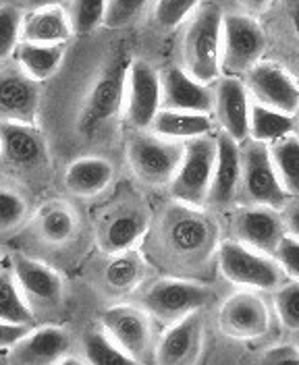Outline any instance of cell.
Masks as SVG:
<instances>
[{"label": "cell", "instance_id": "obj_1", "mask_svg": "<svg viewBox=\"0 0 299 365\" xmlns=\"http://www.w3.org/2000/svg\"><path fill=\"white\" fill-rule=\"evenodd\" d=\"M148 232H152V257L177 272H193L216 262L218 227L204 207L173 200Z\"/></svg>", "mask_w": 299, "mask_h": 365}, {"label": "cell", "instance_id": "obj_2", "mask_svg": "<svg viewBox=\"0 0 299 365\" xmlns=\"http://www.w3.org/2000/svg\"><path fill=\"white\" fill-rule=\"evenodd\" d=\"M212 299L214 289L206 282L183 276H162L141 291L139 305L154 322L171 326L189 314L202 312Z\"/></svg>", "mask_w": 299, "mask_h": 365}, {"label": "cell", "instance_id": "obj_3", "mask_svg": "<svg viewBox=\"0 0 299 365\" xmlns=\"http://www.w3.org/2000/svg\"><path fill=\"white\" fill-rule=\"evenodd\" d=\"M216 266L230 284L239 289L275 293L278 287L289 280L275 255L248 247L233 237L218 243Z\"/></svg>", "mask_w": 299, "mask_h": 365}, {"label": "cell", "instance_id": "obj_4", "mask_svg": "<svg viewBox=\"0 0 299 365\" xmlns=\"http://www.w3.org/2000/svg\"><path fill=\"white\" fill-rule=\"evenodd\" d=\"M223 11L216 4H200L187 23L183 36V65L200 81L212 83L221 77Z\"/></svg>", "mask_w": 299, "mask_h": 365}, {"label": "cell", "instance_id": "obj_5", "mask_svg": "<svg viewBox=\"0 0 299 365\" xmlns=\"http://www.w3.org/2000/svg\"><path fill=\"white\" fill-rule=\"evenodd\" d=\"M183 152L185 141L162 137L150 129L136 131L127 143V160L133 177L152 189L171 185L181 166Z\"/></svg>", "mask_w": 299, "mask_h": 365}, {"label": "cell", "instance_id": "obj_6", "mask_svg": "<svg viewBox=\"0 0 299 365\" xmlns=\"http://www.w3.org/2000/svg\"><path fill=\"white\" fill-rule=\"evenodd\" d=\"M216 168V137L202 135L185 141L181 166L168 185L175 202L206 207L210 187Z\"/></svg>", "mask_w": 299, "mask_h": 365}, {"label": "cell", "instance_id": "obj_7", "mask_svg": "<svg viewBox=\"0 0 299 365\" xmlns=\"http://www.w3.org/2000/svg\"><path fill=\"white\" fill-rule=\"evenodd\" d=\"M239 197L245 200V204L273 205L278 210L289 202V195L280 185L275 162L270 156V145L252 137L241 141Z\"/></svg>", "mask_w": 299, "mask_h": 365}, {"label": "cell", "instance_id": "obj_8", "mask_svg": "<svg viewBox=\"0 0 299 365\" xmlns=\"http://www.w3.org/2000/svg\"><path fill=\"white\" fill-rule=\"evenodd\" d=\"M266 50V31L252 15H225L221 71L229 77H243L255 67Z\"/></svg>", "mask_w": 299, "mask_h": 365}, {"label": "cell", "instance_id": "obj_9", "mask_svg": "<svg viewBox=\"0 0 299 365\" xmlns=\"http://www.w3.org/2000/svg\"><path fill=\"white\" fill-rule=\"evenodd\" d=\"M100 324L127 351L133 364L154 361V319L141 305H113L104 309Z\"/></svg>", "mask_w": 299, "mask_h": 365}, {"label": "cell", "instance_id": "obj_10", "mask_svg": "<svg viewBox=\"0 0 299 365\" xmlns=\"http://www.w3.org/2000/svg\"><path fill=\"white\" fill-rule=\"evenodd\" d=\"M150 230V216L136 200L113 204L98 218L96 239L104 253H118L138 247Z\"/></svg>", "mask_w": 299, "mask_h": 365}, {"label": "cell", "instance_id": "obj_11", "mask_svg": "<svg viewBox=\"0 0 299 365\" xmlns=\"http://www.w3.org/2000/svg\"><path fill=\"white\" fill-rule=\"evenodd\" d=\"M162 110V75L143 58H133L127 71L125 118L136 131L152 127Z\"/></svg>", "mask_w": 299, "mask_h": 365}, {"label": "cell", "instance_id": "obj_12", "mask_svg": "<svg viewBox=\"0 0 299 365\" xmlns=\"http://www.w3.org/2000/svg\"><path fill=\"white\" fill-rule=\"evenodd\" d=\"M233 239L264 253L275 255L278 243L287 235L283 212L273 205L245 204L230 212Z\"/></svg>", "mask_w": 299, "mask_h": 365}, {"label": "cell", "instance_id": "obj_13", "mask_svg": "<svg viewBox=\"0 0 299 365\" xmlns=\"http://www.w3.org/2000/svg\"><path fill=\"white\" fill-rule=\"evenodd\" d=\"M127 71L129 63L118 61L106 68L92 86L86 98L81 113V129L96 133L108 120H113L118 110L125 106V88H127Z\"/></svg>", "mask_w": 299, "mask_h": 365}, {"label": "cell", "instance_id": "obj_14", "mask_svg": "<svg viewBox=\"0 0 299 365\" xmlns=\"http://www.w3.org/2000/svg\"><path fill=\"white\" fill-rule=\"evenodd\" d=\"M221 330L237 341H253L268 332L270 312L266 301L260 297V291L241 289L227 297L218 312Z\"/></svg>", "mask_w": 299, "mask_h": 365}, {"label": "cell", "instance_id": "obj_15", "mask_svg": "<svg viewBox=\"0 0 299 365\" xmlns=\"http://www.w3.org/2000/svg\"><path fill=\"white\" fill-rule=\"evenodd\" d=\"M11 270L34 312H52L63 303L65 280L48 264L25 253H15Z\"/></svg>", "mask_w": 299, "mask_h": 365}, {"label": "cell", "instance_id": "obj_16", "mask_svg": "<svg viewBox=\"0 0 299 365\" xmlns=\"http://www.w3.org/2000/svg\"><path fill=\"white\" fill-rule=\"evenodd\" d=\"M243 77L253 102L289 114L298 110L299 83L280 65L260 61Z\"/></svg>", "mask_w": 299, "mask_h": 365}, {"label": "cell", "instance_id": "obj_17", "mask_svg": "<svg viewBox=\"0 0 299 365\" xmlns=\"http://www.w3.org/2000/svg\"><path fill=\"white\" fill-rule=\"evenodd\" d=\"M73 351V336L61 326H38L29 328L24 339L9 349V361L17 365L63 364Z\"/></svg>", "mask_w": 299, "mask_h": 365}, {"label": "cell", "instance_id": "obj_18", "mask_svg": "<svg viewBox=\"0 0 299 365\" xmlns=\"http://www.w3.org/2000/svg\"><path fill=\"white\" fill-rule=\"evenodd\" d=\"M214 120L221 131H227L237 141L250 137L252 96L245 81L239 77H218L214 81Z\"/></svg>", "mask_w": 299, "mask_h": 365}, {"label": "cell", "instance_id": "obj_19", "mask_svg": "<svg viewBox=\"0 0 299 365\" xmlns=\"http://www.w3.org/2000/svg\"><path fill=\"white\" fill-rule=\"evenodd\" d=\"M216 168L206 207L229 210L241 191V141L227 131H216Z\"/></svg>", "mask_w": 299, "mask_h": 365}, {"label": "cell", "instance_id": "obj_20", "mask_svg": "<svg viewBox=\"0 0 299 365\" xmlns=\"http://www.w3.org/2000/svg\"><path fill=\"white\" fill-rule=\"evenodd\" d=\"M204 349V318L202 312L166 326L154 349V361L162 365H189L200 359Z\"/></svg>", "mask_w": 299, "mask_h": 365}, {"label": "cell", "instance_id": "obj_21", "mask_svg": "<svg viewBox=\"0 0 299 365\" xmlns=\"http://www.w3.org/2000/svg\"><path fill=\"white\" fill-rule=\"evenodd\" d=\"M162 75V108L208 113L214 110V88L185 67H168Z\"/></svg>", "mask_w": 299, "mask_h": 365}, {"label": "cell", "instance_id": "obj_22", "mask_svg": "<svg viewBox=\"0 0 299 365\" xmlns=\"http://www.w3.org/2000/svg\"><path fill=\"white\" fill-rule=\"evenodd\" d=\"M40 104L38 81L25 75L21 68L0 75V116L4 120L34 123Z\"/></svg>", "mask_w": 299, "mask_h": 365}, {"label": "cell", "instance_id": "obj_23", "mask_svg": "<svg viewBox=\"0 0 299 365\" xmlns=\"http://www.w3.org/2000/svg\"><path fill=\"white\" fill-rule=\"evenodd\" d=\"M0 137L6 158L21 168H40L46 162V143L34 123L0 120Z\"/></svg>", "mask_w": 299, "mask_h": 365}, {"label": "cell", "instance_id": "obj_24", "mask_svg": "<svg viewBox=\"0 0 299 365\" xmlns=\"http://www.w3.org/2000/svg\"><path fill=\"white\" fill-rule=\"evenodd\" d=\"M115 181V164L102 156H81L65 170V187L71 195L92 200L111 189Z\"/></svg>", "mask_w": 299, "mask_h": 365}, {"label": "cell", "instance_id": "obj_25", "mask_svg": "<svg viewBox=\"0 0 299 365\" xmlns=\"http://www.w3.org/2000/svg\"><path fill=\"white\" fill-rule=\"evenodd\" d=\"M21 36L27 42L38 44H67L75 31L69 13L63 9V4H54L27 9L24 13Z\"/></svg>", "mask_w": 299, "mask_h": 365}, {"label": "cell", "instance_id": "obj_26", "mask_svg": "<svg viewBox=\"0 0 299 365\" xmlns=\"http://www.w3.org/2000/svg\"><path fill=\"white\" fill-rule=\"evenodd\" d=\"M148 266L146 255L138 247L111 253L102 270V284L113 295H129L143 284Z\"/></svg>", "mask_w": 299, "mask_h": 365}, {"label": "cell", "instance_id": "obj_27", "mask_svg": "<svg viewBox=\"0 0 299 365\" xmlns=\"http://www.w3.org/2000/svg\"><path fill=\"white\" fill-rule=\"evenodd\" d=\"M34 227L40 241H44L50 247H63L77 237L79 216L71 204L54 200L46 202L36 212Z\"/></svg>", "mask_w": 299, "mask_h": 365}, {"label": "cell", "instance_id": "obj_28", "mask_svg": "<svg viewBox=\"0 0 299 365\" xmlns=\"http://www.w3.org/2000/svg\"><path fill=\"white\" fill-rule=\"evenodd\" d=\"M65 52H67L65 44H38V42L21 40L13 56L17 67L25 75H29L38 83H44L61 71Z\"/></svg>", "mask_w": 299, "mask_h": 365}, {"label": "cell", "instance_id": "obj_29", "mask_svg": "<svg viewBox=\"0 0 299 365\" xmlns=\"http://www.w3.org/2000/svg\"><path fill=\"white\" fill-rule=\"evenodd\" d=\"M214 129H216V120L212 118V114L171 110V108H162L150 127V131L162 137H168V139H177V141H189L196 137L212 135Z\"/></svg>", "mask_w": 299, "mask_h": 365}, {"label": "cell", "instance_id": "obj_30", "mask_svg": "<svg viewBox=\"0 0 299 365\" xmlns=\"http://www.w3.org/2000/svg\"><path fill=\"white\" fill-rule=\"evenodd\" d=\"M287 135H295V118L293 114L276 110L270 106L258 104L252 100L250 113V137L262 143H275Z\"/></svg>", "mask_w": 299, "mask_h": 365}, {"label": "cell", "instance_id": "obj_31", "mask_svg": "<svg viewBox=\"0 0 299 365\" xmlns=\"http://www.w3.org/2000/svg\"><path fill=\"white\" fill-rule=\"evenodd\" d=\"M0 319L24 326H31L36 319V312L24 295L13 270H0Z\"/></svg>", "mask_w": 299, "mask_h": 365}, {"label": "cell", "instance_id": "obj_32", "mask_svg": "<svg viewBox=\"0 0 299 365\" xmlns=\"http://www.w3.org/2000/svg\"><path fill=\"white\" fill-rule=\"evenodd\" d=\"M81 351H83L81 359L86 364H133V359L127 355V351L106 332V328L102 324H100V328H92L83 334Z\"/></svg>", "mask_w": 299, "mask_h": 365}, {"label": "cell", "instance_id": "obj_33", "mask_svg": "<svg viewBox=\"0 0 299 365\" xmlns=\"http://www.w3.org/2000/svg\"><path fill=\"white\" fill-rule=\"evenodd\" d=\"M270 156L289 197H299V137L287 135L270 143Z\"/></svg>", "mask_w": 299, "mask_h": 365}, {"label": "cell", "instance_id": "obj_34", "mask_svg": "<svg viewBox=\"0 0 299 365\" xmlns=\"http://www.w3.org/2000/svg\"><path fill=\"white\" fill-rule=\"evenodd\" d=\"M29 220V200L17 185L0 182V237L17 232Z\"/></svg>", "mask_w": 299, "mask_h": 365}, {"label": "cell", "instance_id": "obj_35", "mask_svg": "<svg viewBox=\"0 0 299 365\" xmlns=\"http://www.w3.org/2000/svg\"><path fill=\"white\" fill-rule=\"evenodd\" d=\"M108 0H71L69 17L75 36H86L96 31L106 19Z\"/></svg>", "mask_w": 299, "mask_h": 365}, {"label": "cell", "instance_id": "obj_36", "mask_svg": "<svg viewBox=\"0 0 299 365\" xmlns=\"http://www.w3.org/2000/svg\"><path fill=\"white\" fill-rule=\"evenodd\" d=\"M24 27V11L15 4H0V61L15 54Z\"/></svg>", "mask_w": 299, "mask_h": 365}, {"label": "cell", "instance_id": "obj_37", "mask_svg": "<svg viewBox=\"0 0 299 365\" xmlns=\"http://www.w3.org/2000/svg\"><path fill=\"white\" fill-rule=\"evenodd\" d=\"M275 309L280 324L291 330L299 332V280L289 278L283 287L275 291Z\"/></svg>", "mask_w": 299, "mask_h": 365}, {"label": "cell", "instance_id": "obj_38", "mask_svg": "<svg viewBox=\"0 0 299 365\" xmlns=\"http://www.w3.org/2000/svg\"><path fill=\"white\" fill-rule=\"evenodd\" d=\"M198 6L200 0H156L154 19L164 29H173L181 25L187 17H191Z\"/></svg>", "mask_w": 299, "mask_h": 365}, {"label": "cell", "instance_id": "obj_39", "mask_svg": "<svg viewBox=\"0 0 299 365\" xmlns=\"http://www.w3.org/2000/svg\"><path fill=\"white\" fill-rule=\"evenodd\" d=\"M148 0H108L104 25L111 29H121L133 23L143 13Z\"/></svg>", "mask_w": 299, "mask_h": 365}, {"label": "cell", "instance_id": "obj_40", "mask_svg": "<svg viewBox=\"0 0 299 365\" xmlns=\"http://www.w3.org/2000/svg\"><path fill=\"white\" fill-rule=\"evenodd\" d=\"M276 262L280 264V268L289 278H298L299 280V239L293 235H285L283 241L278 243L275 251Z\"/></svg>", "mask_w": 299, "mask_h": 365}, {"label": "cell", "instance_id": "obj_41", "mask_svg": "<svg viewBox=\"0 0 299 365\" xmlns=\"http://www.w3.org/2000/svg\"><path fill=\"white\" fill-rule=\"evenodd\" d=\"M264 364H299V344L295 342H280L264 351Z\"/></svg>", "mask_w": 299, "mask_h": 365}, {"label": "cell", "instance_id": "obj_42", "mask_svg": "<svg viewBox=\"0 0 299 365\" xmlns=\"http://www.w3.org/2000/svg\"><path fill=\"white\" fill-rule=\"evenodd\" d=\"M27 330H29V326L11 324V322H2L0 319V351L2 349H11L19 339H24Z\"/></svg>", "mask_w": 299, "mask_h": 365}, {"label": "cell", "instance_id": "obj_43", "mask_svg": "<svg viewBox=\"0 0 299 365\" xmlns=\"http://www.w3.org/2000/svg\"><path fill=\"white\" fill-rule=\"evenodd\" d=\"M287 232L299 239V197H289V202L280 207Z\"/></svg>", "mask_w": 299, "mask_h": 365}, {"label": "cell", "instance_id": "obj_44", "mask_svg": "<svg viewBox=\"0 0 299 365\" xmlns=\"http://www.w3.org/2000/svg\"><path fill=\"white\" fill-rule=\"evenodd\" d=\"M241 4H243V9L248 11V13H264L270 4H273V0H239Z\"/></svg>", "mask_w": 299, "mask_h": 365}, {"label": "cell", "instance_id": "obj_45", "mask_svg": "<svg viewBox=\"0 0 299 365\" xmlns=\"http://www.w3.org/2000/svg\"><path fill=\"white\" fill-rule=\"evenodd\" d=\"M287 13H289V19H291V27H293L295 36L299 38V0H289Z\"/></svg>", "mask_w": 299, "mask_h": 365}, {"label": "cell", "instance_id": "obj_46", "mask_svg": "<svg viewBox=\"0 0 299 365\" xmlns=\"http://www.w3.org/2000/svg\"><path fill=\"white\" fill-rule=\"evenodd\" d=\"M65 0H25L27 9H38V6H54V4H63Z\"/></svg>", "mask_w": 299, "mask_h": 365}, {"label": "cell", "instance_id": "obj_47", "mask_svg": "<svg viewBox=\"0 0 299 365\" xmlns=\"http://www.w3.org/2000/svg\"><path fill=\"white\" fill-rule=\"evenodd\" d=\"M293 118H295V135L299 137V106H298V110L293 113Z\"/></svg>", "mask_w": 299, "mask_h": 365}, {"label": "cell", "instance_id": "obj_48", "mask_svg": "<svg viewBox=\"0 0 299 365\" xmlns=\"http://www.w3.org/2000/svg\"><path fill=\"white\" fill-rule=\"evenodd\" d=\"M4 154V148H2V137H0V156Z\"/></svg>", "mask_w": 299, "mask_h": 365}, {"label": "cell", "instance_id": "obj_49", "mask_svg": "<svg viewBox=\"0 0 299 365\" xmlns=\"http://www.w3.org/2000/svg\"><path fill=\"white\" fill-rule=\"evenodd\" d=\"M0 270H2V259H0Z\"/></svg>", "mask_w": 299, "mask_h": 365}]
</instances>
